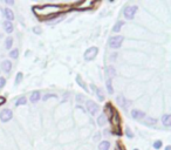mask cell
Wrapping results in <instances>:
<instances>
[{"mask_svg":"<svg viewBox=\"0 0 171 150\" xmlns=\"http://www.w3.org/2000/svg\"><path fill=\"white\" fill-rule=\"evenodd\" d=\"M33 12L39 18V20H52L60 15L61 6L59 5H43V6H34Z\"/></svg>","mask_w":171,"mask_h":150,"instance_id":"cell-1","label":"cell"},{"mask_svg":"<svg viewBox=\"0 0 171 150\" xmlns=\"http://www.w3.org/2000/svg\"><path fill=\"white\" fill-rule=\"evenodd\" d=\"M109 120H110L111 125H113V135L122 136L123 132H122V128H121V117H120V114L116 109H115L114 114L111 115V117Z\"/></svg>","mask_w":171,"mask_h":150,"instance_id":"cell-2","label":"cell"},{"mask_svg":"<svg viewBox=\"0 0 171 150\" xmlns=\"http://www.w3.org/2000/svg\"><path fill=\"white\" fill-rule=\"evenodd\" d=\"M97 53H99V48H97V47H95V46L89 47L87 50L84 52V55H83V56H84V60H87V61L94 60V59L96 57Z\"/></svg>","mask_w":171,"mask_h":150,"instance_id":"cell-3","label":"cell"},{"mask_svg":"<svg viewBox=\"0 0 171 150\" xmlns=\"http://www.w3.org/2000/svg\"><path fill=\"white\" fill-rule=\"evenodd\" d=\"M122 42H123V36H121V35L113 36L109 39V47L113 49H118L122 46Z\"/></svg>","mask_w":171,"mask_h":150,"instance_id":"cell-4","label":"cell"},{"mask_svg":"<svg viewBox=\"0 0 171 150\" xmlns=\"http://www.w3.org/2000/svg\"><path fill=\"white\" fill-rule=\"evenodd\" d=\"M137 12V6H128L124 8L123 11V14H124V18L128 19V20H132L135 14Z\"/></svg>","mask_w":171,"mask_h":150,"instance_id":"cell-5","label":"cell"},{"mask_svg":"<svg viewBox=\"0 0 171 150\" xmlns=\"http://www.w3.org/2000/svg\"><path fill=\"white\" fill-rule=\"evenodd\" d=\"M86 108H87V110L90 113V115H96V113L99 111V109H100V107H99V104L97 103H95L94 101H92V100H88L87 102H86Z\"/></svg>","mask_w":171,"mask_h":150,"instance_id":"cell-6","label":"cell"},{"mask_svg":"<svg viewBox=\"0 0 171 150\" xmlns=\"http://www.w3.org/2000/svg\"><path fill=\"white\" fill-rule=\"evenodd\" d=\"M13 117V111L11 109H3L0 111V121L1 122H8Z\"/></svg>","mask_w":171,"mask_h":150,"instance_id":"cell-7","label":"cell"},{"mask_svg":"<svg viewBox=\"0 0 171 150\" xmlns=\"http://www.w3.org/2000/svg\"><path fill=\"white\" fill-rule=\"evenodd\" d=\"M114 111H115V108H114V106L110 103V102H107L106 103V106H104V116H107L108 118H110L111 117V115L114 114Z\"/></svg>","mask_w":171,"mask_h":150,"instance_id":"cell-8","label":"cell"},{"mask_svg":"<svg viewBox=\"0 0 171 150\" xmlns=\"http://www.w3.org/2000/svg\"><path fill=\"white\" fill-rule=\"evenodd\" d=\"M144 116H145V114H144L143 111L138 110V109H134V110H131V117H132V118H135V120L143 118Z\"/></svg>","mask_w":171,"mask_h":150,"instance_id":"cell-9","label":"cell"},{"mask_svg":"<svg viewBox=\"0 0 171 150\" xmlns=\"http://www.w3.org/2000/svg\"><path fill=\"white\" fill-rule=\"evenodd\" d=\"M117 102L123 107V108H128L129 106H130V101H128L124 96H122V95H120V96H117Z\"/></svg>","mask_w":171,"mask_h":150,"instance_id":"cell-10","label":"cell"},{"mask_svg":"<svg viewBox=\"0 0 171 150\" xmlns=\"http://www.w3.org/2000/svg\"><path fill=\"white\" fill-rule=\"evenodd\" d=\"M4 14H5L7 21H11V22H12V20L14 19V13H13V11L10 10V8H4Z\"/></svg>","mask_w":171,"mask_h":150,"instance_id":"cell-11","label":"cell"},{"mask_svg":"<svg viewBox=\"0 0 171 150\" xmlns=\"http://www.w3.org/2000/svg\"><path fill=\"white\" fill-rule=\"evenodd\" d=\"M1 68H3V70L6 71V73L11 71V69H12V62H11L10 60H5V61H3Z\"/></svg>","mask_w":171,"mask_h":150,"instance_id":"cell-12","label":"cell"},{"mask_svg":"<svg viewBox=\"0 0 171 150\" xmlns=\"http://www.w3.org/2000/svg\"><path fill=\"white\" fill-rule=\"evenodd\" d=\"M40 97H41V94H40V92H39V90H35V92H33V93L31 94V97H29V100H31V102L35 103V102H38V101L40 100Z\"/></svg>","mask_w":171,"mask_h":150,"instance_id":"cell-13","label":"cell"},{"mask_svg":"<svg viewBox=\"0 0 171 150\" xmlns=\"http://www.w3.org/2000/svg\"><path fill=\"white\" fill-rule=\"evenodd\" d=\"M3 26H4V28H5V32H6V33H8V34H10V33H12V32H13V24H12L11 21H7V20H6V21L3 24Z\"/></svg>","mask_w":171,"mask_h":150,"instance_id":"cell-14","label":"cell"},{"mask_svg":"<svg viewBox=\"0 0 171 150\" xmlns=\"http://www.w3.org/2000/svg\"><path fill=\"white\" fill-rule=\"evenodd\" d=\"M162 122L165 127H169L171 124V115L170 114H164L162 116Z\"/></svg>","mask_w":171,"mask_h":150,"instance_id":"cell-15","label":"cell"},{"mask_svg":"<svg viewBox=\"0 0 171 150\" xmlns=\"http://www.w3.org/2000/svg\"><path fill=\"white\" fill-rule=\"evenodd\" d=\"M76 82L80 85V87H81V88H83L86 92H88V87H87V85L84 83V81L82 80V78L80 76V75H77V76H76Z\"/></svg>","mask_w":171,"mask_h":150,"instance_id":"cell-16","label":"cell"},{"mask_svg":"<svg viewBox=\"0 0 171 150\" xmlns=\"http://www.w3.org/2000/svg\"><path fill=\"white\" fill-rule=\"evenodd\" d=\"M110 148V142L109 141H102L99 145V150H109Z\"/></svg>","mask_w":171,"mask_h":150,"instance_id":"cell-17","label":"cell"},{"mask_svg":"<svg viewBox=\"0 0 171 150\" xmlns=\"http://www.w3.org/2000/svg\"><path fill=\"white\" fill-rule=\"evenodd\" d=\"M93 89L95 90V93H96L99 100H100V101H103V100H104V96H103V92H102V89H100V88H95L94 86H93Z\"/></svg>","mask_w":171,"mask_h":150,"instance_id":"cell-18","label":"cell"},{"mask_svg":"<svg viewBox=\"0 0 171 150\" xmlns=\"http://www.w3.org/2000/svg\"><path fill=\"white\" fill-rule=\"evenodd\" d=\"M107 89H108V93H109V94H113V93H114V89H113V81H111V79H108V80H107Z\"/></svg>","mask_w":171,"mask_h":150,"instance_id":"cell-19","label":"cell"},{"mask_svg":"<svg viewBox=\"0 0 171 150\" xmlns=\"http://www.w3.org/2000/svg\"><path fill=\"white\" fill-rule=\"evenodd\" d=\"M26 102H27L26 97H25V96H21V97H19L18 101L15 102V106H17V107H19V106H24V104H26Z\"/></svg>","mask_w":171,"mask_h":150,"instance_id":"cell-20","label":"cell"},{"mask_svg":"<svg viewBox=\"0 0 171 150\" xmlns=\"http://www.w3.org/2000/svg\"><path fill=\"white\" fill-rule=\"evenodd\" d=\"M124 25V22L123 21H117L116 24H115V26H114V28H113V31L114 32H120L121 31V27Z\"/></svg>","mask_w":171,"mask_h":150,"instance_id":"cell-21","label":"cell"},{"mask_svg":"<svg viewBox=\"0 0 171 150\" xmlns=\"http://www.w3.org/2000/svg\"><path fill=\"white\" fill-rule=\"evenodd\" d=\"M97 123H99V125H104L106 124V116H104V114H102L101 116H99V118H97Z\"/></svg>","mask_w":171,"mask_h":150,"instance_id":"cell-22","label":"cell"},{"mask_svg":"<svg viewBox=\"0 0 171 150\" xmlns=\"http://www.w3.org/2000/svg\"><path fill=\"white\" fill-rule=\"evenodd\" d=\"M12 45H13V39H12L11 36H8V38L6 39V48H7V49H11V48H12Z\"/></svg>","mask_w":171,"mask_h":150,"instance_id":"cell-23","label":"cell"},{"mask_svg":"<svg viewBox=\"0 0 171 150\" xmlns=\"http://www.w3.org/2000/svg\"><path fill=\"white\" fill-rule=\"evenodd\" d=\"M157 122V120L156 118H151V117H146V120H145V124H148V125H151V124H155Z\"/></svg>","mask_w":171,"mask_h":150,"instance_id":"cell-24","label":"cell"},{"mask_svg":"<svg viewBox=\"0 0 171 150\" xmlns=\"http://www.w3.org/2000/svg\"><path fill=\"white\" fill-rule=\"evenodd\" d=\"M22 78H24V76H22V73L19 71V73L17 74V78H15V85H19V83L22 81Z\"/></svg>","mask_w":171,"mask_h":150,"instance_id":"cell-25","label":"cell"},{"mask_svg":"<svg viewBox=\"0 0 171 150\" xmlns=\"http://www.w3.org/2000/svg\"><path fill=\"white\" fill-rule=\"evenodd\" d=\"M10 56H12L13 59H17V57L19 56V50H18V49H12V50L10 52Z\"/></svg>","mask_w":171,"mask_h":150,"instance_id":"cell-26","label":"cell"},{"mask_svg":"<svg viewBox=\"0 0 171 150\" xmlns=\"http://www.w3.org/2000/svg\"><path fill=\"white\" fill-rule=\"evenodd\" d=\"M108 73H109L110 76H114V75H116V70H115L114 66H109L108 67Z\"/></svg>","mask_w":171,"mask_h":150,"instance_id":"cell-27","label":"cell"},{"mask_svg":"<svg viewBox=\"0 0 171 150\" xmlns=\"http://www.w3.org/2000/svg\"><path fill=\"white\" fill-rule=\"evenodd\" d=\"M115 150H125V146L123 145V143L121 141H118L117 144H116V149Z\"/></svg>","mask_w":171,"mask_h":150,"instance_id":"cell-28","label":"cell"},{"mask_svg":"<svg viewBox=\"0 0 171 150\" xmlns=\"http://www.w3.org/2000/svg\"><path fill=\"white\" fill-rule=\"evenodd\" d=\"M125 135H127L129 138H132V137H134V134L131 132V130H130V128H129V127H127V128H125Z\"/></svg>","mask_w":171,"mask_h":150,"instance_id":"cell-29","label":"cell"},{"mask_svg":"<svg viewBox=\"0 0 171 150\" xmlns=\"http://www.w3.org/2000/svg\"><path fill=\"white\" fill-rule=\"evenodd\" d=\"M162 144H163L162 141H156V142L153 143V148H155V149H160V148H162Z\"/></svg>","mask_w":171,"mask_h":150,"instance_id":"cell-30","label":"cell"},{"mask_svg":"<svg viewBox=\"0 0 171 150\" xmlns=\"http://www.w3.org/2000/svg\"><path fill=\"white\" fill-rule=\"evenodd\" d=\"M5 85H6V79L3 78V76H0V88L5 87Z\"/></svg>","mask_w":171,"mask_h":150,"instance_id":"cell-31","label":"cell"},{"mask_svg":"<svg viewBox=\"0 0 171 150\" xmlns=\"http://www.w3.org/2000/svg\"><path fill=\"white\" fill-rule=\"evenodd\" d=\"M6 103V97L5 96H0V107H1L3 104Z\"/></svg>","mask_w":171,"mask_h":150,"instance_id":"cell-32","label":"cell"},{"mask_svg":"<svg viewBox=\"0 0 171 150\" xmlns=\"http://www.w3.org/2000/svg\"><path fill=\"white\" fill-rule=\"evenodd\" d=\"M49 97H56V95H55V94H48V95H46V96L43 97V100H45V101H47Z\"/></svg>","mask_w":171,"mask_h":150,"instance_id":"cell-33","label":"cell"},{"mask_svg":"<svg viewBox=\"0 0 171 150\" xmlns=\"http://www.w3.org/2000/svg\"><path fill=\"white\" fill-rule=\"evenodd\" d=\"M83 99H84V97H83L82 95H78V94L76 95V101H77V103H80V102H81Z\"/></svg>","mask_w":171,"mask_h":150,"instance_id":"cell-34","label":"cell"},{"mask_svg":"<svg viewBox=\"0 0 171 150\" xmlns=\"http://www.w3.org/2000/svg\"><path fill=\"white\" fill-rule=\"evenodd\" d=\"M39 27H34V32L36 33V34H40L41 33V29H38Z\"/></svg>","mask_w":171,"mask_h":150,"instance_id":"cell-35","label":"cell"},{"mask_svg":"<svg viewBox=\"0 0 171 150\" xmlns=\"http://www.w3.org/2000/svg\"><path fill=\"white\" fill-rule=\"evenodd\" d=\"M116 56H117V54H116V53H115V54H111V55H110V60H115V59H116Z\"/></svg>","mask_w":171,"mask_h":150,"instance_id":"cell-36","label":"cell"},{"mask_svg":"<svg viewBox=\"0 0 171 150\" xmlns=\"http://www.w3.org/2000/svg\"><path fill=\"white\" fill-rule=\"evenodd\" d=\"M6 4H8V5H13V4H14V1H13V0H7Z\"/></svg>","mask_w":171,"mask_h":150,"instance_id":"cell-37","label":"cell"},{"mask_svg":"<svg viewBox=\"0 0 171 150\" xmlns=\"http://www.w3.org/2000/svg\"><path fill=\"white\" fill-rule=\"evenodd\" d=\"M165 150H171V146H170V145H167V146L165 148Z\"/></svg>","mask_w":171,"mask_h":150,"instance_id":"cell-38","label":"cell"},{"mask_svg":"<svg viewBox=\"0 0 171 150\" xmlns=\"http://www.w3.org/2000/svg\"><path fill=\"white\" fill-rule=\"evenodd\" d=\"M134 150H138V149H134Z\"/></svg>","mask_w":171,"mask_h":150,"instance_id":"cell-39","label":"cell"}]
</instances>
